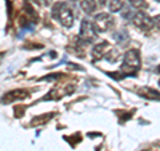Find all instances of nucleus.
Returning a JSON list of instances; mask_svg holds the SVG:
<instances>
[{
    "mask_svg": "<svg viewBox=\"0 0 160 151\" xmlns=\"http://www.w3.org/2000/svg\"><path fill=\"white\" fill-rule=\"evenodd\" d=\"M108 46L107 42H103V43H99L96 44L93 48H92V55H93V59L98 60L100 59L102 56H104V48H106Z\"/></svg>",
    "mask_w": 160,
    "mask_h": 151,
    "instance_id": "8",
    "label": "nucleus"
},
{
    "mask_svg": "<svg viewBox=\"0 0 160 151\" xmlns=\"http://www.w3.org/2000/svg\"><path fill=\"white\" fill-rule=\"evenodd\" d=\"M29 96V92L27 90H22V88H18V90H12V91L7 92L6 95L3 96V104H9V103H13L15 100H23Z\"/></svg>",
    "mask_w": 160,
    "mask_h": 151,
    "instance_id": "6",
    "label": "nucleus"
},
{
    "mask_svg": "<svg viewBox=\"0 0 160 151\" xmlns=\"http://www.w3.org/2000/svg\"><path fill=\"white\" fill-rule=\"evenodd\" d=\"M139 68H140V55L136 49H129V51L124 54L123 58V66H122L123 78L126 75H132Z\"/></svg>",
    "mask_w": 160,
    "mask_h": 151,
    "instance_id": "2",
    "label": "nucleus"
},
{
    "mask_svg": "<svg viewBox=\"0 0 160 151\" xmlns=\"http://www.w3.org/2000/svg\"><path fill=\"white\" fill-rule=\"evenodd\" d=\"M123 8L122 0H109V11L111 12H119Z\"/></svg>",
    "mask_w": 160,
    "mask_h": 151,
    "instance_id": "9",
    "label": "nucleus"
},
{
    "mask_svg": "<svg viewBox=\"0 0 160 151\" xmlns=\"http://www.w3.org/2000/svg\"><path fill=\"white\" fill-rule=\"evenodd\" d=\"M79 38H80V40H82V42H84V43H92L93 40L98 38L95 24L89 22L88 19H84L83 22H82Z\"/></svg>",
    "mask_w": 160,
    "mask_h": 151,
    "instance_id": "3",
    "label": "nucleus"
},
{
    "mask_svg": "<svg viewBox=\"0 0 160 151\" xmlns=\"http://www.w3.org/2000/svg\"><path fill=\"white\" fill-rule=\"evenodd\" d=\"M115 39H116L120 44L126 46V43L129 40V36H128V34L126 31H120V32H118L116 35H115Z\"/></svg>",
    "mask_w": 160,
    "mask_h": 151,
    "instance_id": "10",
    "label": "nucleus"
},
{
    "mask_svg": "<svg viewBox=\"0 0 160 151\" xmlns=\"http://www.w3.org/2000/svg\"><path fill=\"white\" fill-rule=\"evenodd\" d=\"M143 151H148V150H143Z\"/></svg>",
    "mask_w": 160,
    "mask_h": 151,
    "instance_id": "15",
    "label": "nucleus"
},
{
    "mask_svg": "<svg viewBox=\"0 0 160 151\" xmlns=\"http://www.w3.org/2000/svg\"><path fill=\"white\" fill-rule=\"evenodd\" d=\"M153 26L160 29V15H158V16L153 18Z\"/></svg>",
    "mask_w": 160,
    "mask_h": 151,
    "instance_id": "12",
    "label": "nucleus"
},
{
    "mask_svg": "<svg viewBox=\"0 0 160 151\" xmlns=\"http://www.w3.org/2000/svg\"><path fill=\"white\" fill-rule=\"evenodd\" d=\"M129 4H131V7L136 8V9H144L147 8V3L144 2V0H128Z\"/></svg>",
    "mask_w": 160,
    "mask_h": 151,
    "instance_id": "11",
    "label": "nucleus"
},
{
    "mask_svg": "<svg viewBox=\"0 0 160 151\" xmlns=\"http://www.w3.org/2000/svg\"><path fill=\"white\" fill-rule=\"evenodd\" d=\"M132 22L136 27H139L143 31H148L153 27V19H151L147 13L144 12H136L135 16L132 18Z\"/></svg>",
    "mask_w": 160,
    "mask_h": 151,
    "instance_id": "5",
    "label": "nucleus"
},
{
    "mask_svg": "<svg viewBox=\"0 0 160 151\" xmlns=\"http://www.w3.org/2000/svg\"><path fill=\"white\" fill-rule=\"evenodd\" d=\"M95 28L96 31L99 32H106L108 29H111L115 24V19L111 13H107V12H102V13H98L95 16Z\"/></svg>",
    "mask_w": 160,
    "mask_h": 151,
    "instance_id": "4",
    "label": "nucleus"
},
{
    "mask_svg": "<svg viewBox=\"0 0 160 151\" xmlns=\"http://www.w3.org/2000/svg\"><path fill=\"white\" fill-rule=\"evenodd\" d=\"M52 16L59 20L64 27H72L73 12L67 3H56L52 8Z\"/></svg>",
    "mask_w": 160,
    "mask_h": 151,
    "instance_id": "1",
    "label": "nucleus"
},
{
    "mask_svg": "<svg viewBox=\"0 0 160 151\" xmlns=\"http://www.w3.org/2000/svg\"><path fill=\"white\" fill-rule=\"evenodd\" d=\"M80 8L83 9V12L89 15L96 9V3H95V0H82L80 2Z\"/></svg>",
    "mask_w": 160,
    "mask_h": 151,
    "instance_id": "7",
    "label": "nucleus"
},
{
    "mask_svg": "<svg viewBox=\"0 0 160 151\" xmlns=\"http://www.w3.org/2000/svg\"><path fill=\"white\" fill-rule=\"evenodd\" d=\"M158 72H160V66H159V67H158Z\"/></svg>",
    "mask_w": 160,
    "mask_h": 151,
    "instance_id": "14",
    "label": "nucleus"
},
{
    "mask_svg": "<svg viewBox=\"0 0 160 151\" xmlns=\"http://www.w3.org/2000/svg\"><path fill=\"white\" fill-rule=\"evenodd\" d=\"M158 2H160V0H158Z\"/></svg>",
    "mask_w": 160,
    "mask_h": 151,
    "instance_id": "17",
    "label": "nucleus"
},
{
    "mask_svg": "<svg viewBox=\"0 0 160 151\" xmlns=\"http://www.w3.org/2000/svg\"><path fill=\"white\" fill-rule=\"evenodd\" d=\"M159 86H160V80H159Z\"/></svg>",
    "mask_w": 160,
    "mask_h": 151,
    "instance_id": "16",
    "label": "nucleus"
},
{
    "mask_svg": "<svg viewBox=\"0 0 160 151\" xmlns=\"http://www.w3.org/2000/svg\"><path fill=\"white\" fill-rule=\"evenodd\" d=\"M106 4V0H99V6H104Z\"/></svg>",
    "mask_w": 160,
    "mask_h": 151,
    "instance_id": "13",
    "label": "nucleus"
}]
</instances>
